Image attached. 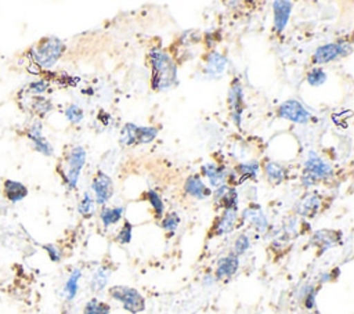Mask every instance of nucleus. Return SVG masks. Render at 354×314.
<instances>
[{
	"instance_id": "nucleus-16",
	"label": "nucleus",
	"mask_w": 354,
	"mask_h": 314,
	"mask_svg": "<svg viewBox=\"0 0 354 314\" xmlns=\"http://www.w3.org/2000/svg\"><path fill=\"white\" fill-rule=\"evenodd\" d=\"M184 190H185V192L188 195H191V196H194L196 199H205V198L212 195V190L201 180V177L198 174L189 176L185 180Z\"/></svg>"
},
{
	"instance_id": "nucleus-9",
	"label": "nucleus",
	"mask_w": 354,
	"mask_h": 314,
	"mask_svg": "<svg viewBox=\"0 0 354 314\" xmlns=\"http://www.w3.org/2000/svg\"><path fill=\"white\" fill-rule=\"evenodd\" d=\"M304 173L310 174L315 181L325 180L333 174V169L329 163L324 162L315 152L308 154V159L304 163Z\"/></svg>"
},
{
	"instance_id": "nucleus-36",
	"label": "nucleus",
	"mask_w": 354,
	"mask_h": 314,
	"mask_svg": "<svg viewBox=\"0 0 354 314\" xmlns=\"http://www.w3.org/2000/svg\"><path fill=\"white\" fill-rule=\"evenodd\" d=\"M33 109L40 115H46L48 111H51V102L44 98V97H37L35 98V102H33Z\"/></svg>"
},
{
	"instance_id": "nucleus-20",
	"label": "nucleus",
	"mask_w": 354,
	"mask_h": 314,
	"mask_svg": "<svg viewBox=\"0 0 354 314\" xmlns=\"http://www.w3.org/2000/svg\"><path fill=\"white\" fill-rule=\"evenodd\" d=\"M321 206V198L318 194L306 195L297 205V213L306 217H313Z\"/></svg>"
},
{
	"instance_id": "nucleus-21",
	"label": "nucleus",
	"mask_w": 354,
	"mask_h": 314,
	"mask_svg": "<svg viewBox=\"0 0 354 314\" xmlns=\"http://www.w3.org/2000/svg\"><path fill=\"white\" fill-rule=\"evenodd\" d=\"M236 209H225L214 225V234L223 235L232 231L236 221Z\"/></svg>"
},
{
	"instance_id": "nucleus-37",
	"label": "nucleus",
	"mask_w": 354,
	"mask_h": 314,
	"mask_svg": "<svg viewBox=\"0 0 354 314\" xmlns=\"http://www.w3.org/2000/svg\"><path fill=\"white\" fill-rule=\"evenodd\" d=\"M47 87H48L47 82L39 80V82H33L29 84V91L35 93V94H40V93H44L47 90Z\"/></svg>"
},
{
	"instance_id": "nucleus-30",
	"label": "nucleus",
	"mask_w": 354,
	"mask_h": 314,
	"mask_svg": "<svg viewBox=\"0 0 354 314\" xmlns=\"http://www.w3.org/2000/svg\"><path fill=\"white\" fill-rule=\"evenodd\" d=\"M325 80H326V73L322 68H313L307 73V82L314 87L324 84Z\"/></svg>"
},
{
	"instance_id": "nucleus-2",
	"label": "nucleus",
	"mask_w": 354,
	"mask_h": 314,
	"mask_svg": "<svg viewBox=\"0 0 354 314\" xmlns=\"http://www.w3.org/2000/svg\"><path fill=\"white\" fill-rule=\"evenodd\" d=\"M64 50L65 46L58 37H46L30 50V57L36 65L47 69L59 59Z\"/></svg>"
},
{
	"instance_id": "nucleus-23",
	"label": "nucleus",
	"mask_w": 354,
	"mask_h": 314,
	"mask_svg": "<svg viewBox=\"0 0 354 314\" xmlns=\"http://www.w3.org/2000/svg\"><path fill=\"white\" fill-rule=\"evenodd\" d=\"M264 172H266V176H267V180L268 183L271 184H281L285 178H286V170L282 165L277 163V162H272V160H268L266 165H264Z\"/></svg>"
},
{
	"instance_id": "nucleus-31",
	"label": "nucleus",
	"mask_w": 354,
	"mask_h": 314,
	"mask_svg": "<svg viewBox=\"0 0 354 314\" xmlns=\"http://www.w3.org/2000/svg\"><path fill=\"white\" fill-rule=\"evenodd\" d=\"M147 199L149 201L151 206L153 207V212H155L156 219H160L162 214H163L165 206H163V202H162L160 196L158 195V192H155V191H152V190L148 191V192H147Z\"/></svg>"
},
{
	"instance_id": "nucleus-24",
	"label": "nucleus",
	"mask_w": 354,
	"mask_h": 314,
	"mask_svg": "<svg viewBox=\"0 0 354 314\" xmlns=\"http://www.w3.org/2000/svg\"><path fill=\"white\" fill-rule=\"evenodd\" d=\"M4 194L11 202H18L28 195V188L18 181L6 180L4 181Z\"/></svg>"
},
{
	"instance_id": "nucleus-25",
	"label": "nucleus",
	"mask_w": 354,
	"mask_h": 314,
	"mask_svg": "<svg viewBox=\"0 0 354 314\" xmlns=\"http://www.w3.org/2000/svg\"><path fill=\"white\" fill-rule=\"evenodd\" d=\"M123 212H124V209L122 206H118V207H104L101 210V214H100L102 224L105 227H109L111 224L118 223L122 219Z\"/></svg>"
},
{
	"instance_id": "nucleus-33",
	"label": "nucleus",
	"mask_w": 354,
	"mask_h": 314,
	"mask_svg": "<svg viewBox=\"0 0 354 314\" xmlns=\"http://www.w3.org/2000/svg\"><path fill=\"white\" fill-rule=\"evenodd\" d=\"M65 116L68 118V120L71 123H79L82 122L83 119V111L80 107L77 105H69L66 109H65Z\"/></svg>"
},
{
	"instance_id": "nucleus-14",
	"label": "nucleus",
	"mask_w": 354,
	"mask_h": 314,
	"mask_svg": "<svg viewBox=\"0 0 354 314\" xmlns=\"http://www.w3.org/2000/svg\"><path fill=\"white\" fill-rule=\"evenodd\" d=\"M272 7H274V28L277 32H282L288 25L290 11H292V3L286 0H278V1H274Z\"/></svg>"
},
{
	"instance_id": "nucleus-5",
	"label": "nucleus",
	"mask_w": 354,
	"mask_h": 314,
	"mask_svg": "<svg viewBox=\"0 0 354 314\" xmlns=\"http://www.w3.org/2000/svg\"><path fill=\"white\" fill-rule=\"evenodd\" d=\"M158 136L156 127H142L133 123H126L120 131V144L138 145L148 144Z\"/></svg>"
},
{
	"instance_id": "nucleus-3",
	"label": "nucleus",
	"mask_w": 354,
	"mask_h": 314,
	"mask_svg": "<svg viewBox=\"0 0 354 314\" xmlns=\"http://www.w3.org/2000/svg\"><path fill=\"white\" fill-rule=\"evenodd\" d=\"M109 295H111V297L120 302L123 304L124 310H127L133 314L141 313L145 308V299L134 288L123 286V285H115L109 289Z\"/></svg>"
},
{
	"instance_id": "nucleus-39",
	"label": "nucleus",
	"mask_w": 354,
	"mask_h": 314,
	"mask_svg": "<svg viewBox=\"0 0 354 314\" xmlns=\"http://www.w3.org/2000/svg\"><path fill=\"white\" fill-rule=\"evenodd\" d=\"M314 299H315V290L313 286H310V288H307V292H306V307L307 308L314 307Z\"/></svg>"
},
{
	"instance_id": "nucleus-22",
	"label": "nucleus",
	"mask_w": 354,
	"mask_h": 314,
	"mask_svg": "<svg viewBox=\"0 0 354 314\" xmlns=\"http://www.w3.org/2000/svg\"><path fill=\"white\" fill-rule=\"evenodd\" d=\"M243 220H249L259 231H264L267 228V219L259 205H252L243 210Z\"/></svg>"
},
{
	"instance_id": "nucleus-38",
	"label": "nucleus",
	"mask_w": 354,
	"mask_h": 314,
	"mask_svg": "<svg viewBox=\"0 0 354 314\" xmlns=\"http://www.w3.org/2000/svg\"><path fill=\"white\" fill-rule=\"evenodd\" d=\"M44 249L47 250V253H48V256L53 261H59L61 260V252H59L58 248H55L54 245H44Z\"/></svg>"
},
{
	"instance_id": "nucleus-32",
	"label": "nucleus",
	"mask_w": 354,
	"mask_h": 314,
	"mask_svg": "<svg viewBox=\"0 0 354 314\" xmlns=\"http://www.w3.org/2000/svg\"><path fill=\"white\" fill-rule=\"evenodd\" d=\"M178 224H180V217H178V214H177L176 212L167 213V214L163 217L162 223H160L162 228L166 230V231H174V230L178 227Z\"/></svg>"
},
{
	"instance_id": "nucleus-19",
	"label": "nucleus",
	"mask_w": 354,
	"mask_h": 314,
	"mask_svg": "<svg viewBox=\"0 0 354 314\" xmlns=\"http://www.w3.org/2000/svg\"><path fill=\"white\" fill-rule=\"evenodd\" d=\"M202 173L203 176L207 177L209 183L212 187H220L224 184L227 173L225 169L216 165V163H206L202 166Z\"/></svg>"
},
{
	"instance_id": "nucleus-28",
	"label": "nucleus",
	"mask_w": 354,
	"mask_h": 314,
	"mask_svg": "<svg viewBox=\"0 0 354 314\" xmlns=\"http://www.w3.org/2000/svg\"><path fill=\"white\" fill-rule=\"evenodd\" d=\"M109 310H111V307L106 303H102L97 299H91L86 304L83 314H109Z\"/></svg>"
},
{
	"instance_id": "nucleus-26",
	"label": "nucleus",
	"mask_w": 354,
	"mask_h": 314,
	"mask_svg": "<svg viewBox=\"0 0 354 314\" xmlns=\"http://www.w3.org/2000/svg\"><path fill=\"white\" fill-rule=\"evenodd\" d=\"M109 275H111V270H109L108 267H100V268L94 273V275H93V278H91V284H90L91 289H93L94 292L102 290V289L105 288L106 282H108Z\"/></svg>"
},
{
	"instance_id": "nucleus-7",
	"label": "nucleus",
	"mask_w": 354,
	"mask_h": 314,
	"mask_svg": "<svg viewBox=\"0 0 354 314\" xmlns=\"http://www.w3.org/2000/svg\"><path fill=\"white\" fill-rule=\"evenodd\" d=\"M278 116L295 123H306L310 120L311 113L297 100H288L278 107Z\"/></svg>"
},
{
	"instance_id": "nucleus-13",
	"label": "nucleus",
	"mask_w": 354,
	"mask_h": 314,
	"mask_svg": "<svg viewBox=\"0 0 354 314\" xmlns=\"http://www.w3.org/2000/svg\"><path fill=\"white\" fill-rule=\"evenodd\" d=\"M340 231H335V230H319L315 231L310 239V243L314 246H318L321 249V252H325L328 248L333 246L335 243H337L340 241Z\"/></svg>"
},
{
	"instance_id": "nucleus-35",
	"label": "nucleus",
	"mask_w": 354,
	"mask_h": 314,
	"mask_svg": "<svg viewBox=\"0 0 354 314\" xmlns=\"http://www.w3.org/2000/svg\"><path fill=\"white\" fill-rule=\"evenodd\" d=\"M131 232H133V224L130 221H124L122 230L116 237V241L119 243H129L131 241Z\"/></svg>"
},
{
	"instance_id": "nucleus-34",
	"label": "nucleus",
	"mask_w": 354,
	"mask_h": 314,
	"mask_svg": "<svg viewBox=\"0 0 354 314\" xmlns=\"http://www.w3.org/2000/svg\"><path fill=\"white\" fill-rule=\"evenodd\" d=\"M249 245H250L249 238H248L245 234H241V235L235 239V242H234V255H235V256H239V255L245 253V252L249 249Z\"/></svg>"
},
{
	"instance_id": "nucleus-27",
	"label": "nucleus",
	"mask_w": 354,
	"mask_h": 314,
	"mask_svg": "<svg viewBox=\"0 0 354 314\" xmlns=\"http://www.w3.org/2000/svg\"><path fill=\"white\" fill-rule=\"evenodd\" d=\"M79 278H80V270H73L71 277L68 278L66 284H65V295L68 300H72L77 292L79 288Z\"/></svg>"
},
{
	"instance_id": "nucleus-6",
	"label": "nucleus",
	"mask_w": 354,
	"mask_h": 314,
	"mask_svg": "<svg viewBox=\"0 0 354 314\" xmlns=\"http://www.w3.org/2000/svg\"><path fill=\"white\" fill-rule=\"evenodd\" d=\"M351 46L350 44H346V43H328V44H324L321 47H318L315 50V53L313 54V64L315 65H324V64H328L330 61H335L340 57H344V55H348L351 53Z\"/></svg>"
},
{
	"instance_id": "nucleus-11",
	"label": "nucleus",
	"mask_w": 354,
	"mask_h": 314,
	"mask_svg": "<svg viewBox=\"0 0 354 314\" xmlns=\"http://www.w3.org/2000/svg\"><path fill=\"white\" fill-rule=\"evenodd\" d=\"M227 68V58L217 53V51H210L206 58L205 64V73L210 79H218L223 76Z\"/></svg>"
},
{
	"instance_id": "nucleus-17",
	"label": "nucleus",
	"mask_w": 354,
	"mask_h": 314,
	"mask_svg": "<svg viewBox=\"0 0 354 314\" xmlns=\"http://www.w3.org/2000/svg\"><path fill=\"white\" fill-rule=\"evenodd\" d=\"M238 266H239V260H238V256H235L234 253L220 259L216 268V278L224 279V278L232 277L236 273Z\"/></svg>"
},
{
	"instance_id": "nucleus-15",
	"label": "nucleus",
	"mask_w": 354,
	"mask_h": 314,
	"mask_svg": "<svg viewBox=\"0 0 354 314\" xmlns=\"http://www.w3.org/2000/svg\"><path fill=\"white\" fill-rule=\"evenodd\" d=\"M214 201L224 210L225 209H236L238 195H236V191L232 187L223 184V185L217 187V190L214 192Z\"/></svg>"
},
{
	"instance_id": "nucleus-4",
	"label": "nucleus",
	"mask_w": 354,
	"mask_h": 314,
	"mask_svg": "<svg viewBox=\"0 0 354 314\" xmlns=\"http://www.w3.org/2000/svg\"><path fill=\"white\" fill-rule=\"evenodd\" d=\"M86 163V151L83 147H73L65 159L64 178L69 188H75L80 176V172Z\"/></svg>"
},
{
	"instance_id": "nucleus-1",
	"label": "nucleus",
	"mask_w": 354,
	"mask_h": 314,
	"mask_svg": "<svg viewBox=\"0 0 354 314\" xmlns=\"http://www.w3.org/2000/svg\"><path fill=\"white\" fill-rule=\"evenodd\" d=\"M148 59L152 71L151 86L153 90L163 91L177 84V65L166 51L152 48L148 54Z\"/></svg>"
},
{
	"instance_id": "nucleus-10",
	"label": "nucleus",
	"mask_w": 354,
	"mask_h": 314,
	"mask_svg": "<svg viewBox=\"0 0 354 314\" xmlns=\"http://www.w3.org/2000/svg\"><path fill=\"white\" fill-rule=\"evenodd\" d=\"M91 188L94 191L95 202L98 205H104L111 199L113 194V181L108 174L98 172L93 180Z\"/></svg>"
},
{
	"instance_id": "nucleus-8",
	"label": "nucleus",
	"mask_w": 354,
	"mask_h": 314,
	"mask_svg": "<svg viewBox=\"0 0 354 314\" xmlns=\"http://www.w3.org/2000/svg\"><path fill=\"white\" fill-rule=\"evenodd\" d=\"M228 105H230V111H231V118H232L234 123L239 127L241 118H242V113L245 109V102H243L242 84L238 77H235L231 82V86L228 90Z\"/></svg>"
},
{
	"instance_id": "nucleus-12",
	"label": "nucleus",
	"mask_w": 354,
	"mask_h": 314,
	"mask_svg": "<svg viewBox=\"0 0 354 314\" xmlns=\"http://www.w3.org/2000/svg\"><path fill=\"white\" fill-rule=\"evenodd\" d=\"M259 173V163L256 160H250L246 163H239L234 167L230 174V181L234 184H241L245 180L256 178Z\"/></svg>"
},
{
	"instance_id": "nucleus-18",
	"label": "nucleus",
	"mask_w": 354,
	"mask_h": 314,
	"mask_svg": "<svg viewBox=\"0 0 354 314\" xmlns=\"http://www.w3.org/2000/svg\"><path fill=\"white\" fill-rule=\"evenodd\" d=\"M28 137L32 140L35 148L44 154V155H51L53 154V147L48 144V141L43 137L41 134V126L40 123H35L29 130H28Z\"/></svg>"
},
{
	"instance_id": "nucleus-29",
	"label": "nucleus",
	"mask_w": 354,
	"mask_h": 314,
	"mask_svg": "<svg viewBox=\"0 0 354 314\" xmlns=\"http://www.w3.org/2000/svg\"><path fill=\"white\" fill-rule=\"evenodd\" d=\"M79 213L83 216V217H90L93 214V210H94V199L93 196L90 195V192H84L80 203H79Z\"/></svg>"
}]
</instances>
